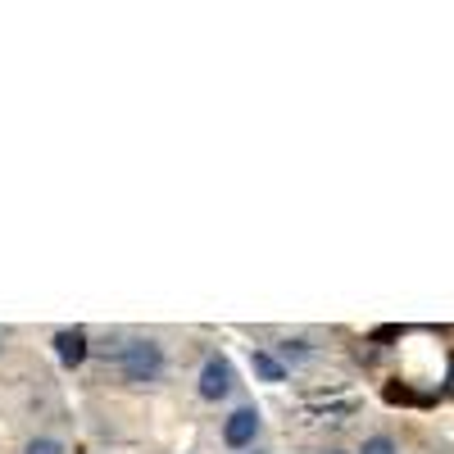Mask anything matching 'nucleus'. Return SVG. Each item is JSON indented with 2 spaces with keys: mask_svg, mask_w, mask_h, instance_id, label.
<instances>
[{
  "mask_svg": "<svg viewBox=\"0 0 454 454\" xmlns=\"http://www.w3.org/2000/svg\"><path fill=\"white\" fill-rule=\"evenodd\" d=\"M164 372V350L155 340H132V346L119 350V377L132 387H145V382H160Z\"/></svg>",
  "mask_w": 454,
  "mask_h": 454,
  "instance_id": "nucleus-1",
  "label": "nucleus"
},
{
  "mask_svg": "<svg viewBox=\"0 0 454 454\" xmlns=\"http://www.w3.org/2000/svg\"><path fill=\"white\" fill-rule=\"evenodd\" d=\"M254 436H259V409H232L223 419V445H232V450H246V445H254Z\"/></svg>",
  "mask_w": 454,
  "mask_h": 454,
  "instance_id": "nucleus-2",
  "label": "nucleus"
},
{
  "mask_svg": "<svg viewBox=\"0 0 454 454\" xmlns=\"http://www.w3.org/2000/svg\"><path fill=\"white\" fill-rule=\"evenodd\" d=\"M227 391H232V364H227L223 355L205 359V368H200V395L205 400H223Z\"/></svg>",
  "mask_w": 454,
  "mask_h": 454,
  "instance_id": "nucleus-3",
  "label": "nucleus"
},
{
  "mask_svg": "<svg viewBox=\"0 0 454 454\" xmlns=\"http://www.w3.org/2000/svg\"><path fill=\"white\" fill-rule=\"evenodd\" d=\"M55 350H59V364H64V368H78V364L87 359V332H82V327L55 332Z\"/></svg>",
  "mask_w": 454,
  "mask_h": 454,
  "instance_id": "nucleus-4",
  "label": "nucleus"
},
{
  "mask_svg": "<svg viewBox=\"0 0 454 454\" xmlns=\"http://www.w3.org/2000/svg\"><path fill=\"white\" fill-rule=\"evenodd\" d=\"M254 372L263 377V382H282V377H286V368H282L269 350H254Z\"/></svg>",
  "mask_w": 454,
  "mask_h": 454,
  "instance_id": "nucleus-5",
  "label": "nucleus"
},
{
  "mask_svg": "<svg viewBox=\"0 0 454 454\" xmlns=\"http://www.w3.org/2000/svg\"><path fill=\"white\" fill-rule=\"evenodd\" d=\"M23 454H64V445H59L55 436H32V441L23 445Z\"/></svg>",
  "mask_w": 454,
  "mask_h": 454,
  "instance_id": "nucleus-6",
  "label": "nucleus"
},
{
  "mask_svg": "<svg viewBox=\"0 0 454 454\" xmlns=\"http://www.w3.org/2000/svg\"><path fill=\"white\" fill-rule=\"evenodd\" d=\"M359 454H400V445H395L391 436H368V441L359 445Z\"/></svg>",
  "mask_w": 454,
  "mask_h": 454,
  "instance_id": "nucleus-7",
  "label": "nucleus"
},
{
  "mask_svg": "<svg viewBox=\"0 0 454 454\" xmlns=\"http://www.w3.org/2000/svg\"><path fill=\"white\" fill-rule=\"evenodd\" d=\"M282 355H286V359H291V355H305V340H286Z\"/></svg>",
  "mask_w": 454,
  "mask_h": 454,
  "instance_id": "nucleus-8",
  "label": "nucleus"
},
{
  "mask_svg": "<svg viewBox=\"0 0 454 454\" xmlns=\"http://www.w3.org/2000/svg\"><path fill=\"white\" fill-rule=\"evenodd\" d=\"M323 454H346V450H323Z\"/></svg>",
  "mask_w": 454,
  "mask_h": 454,
  "instance_id": "nucleus-9",
  "label": "nucleus"
}]
</instances>
